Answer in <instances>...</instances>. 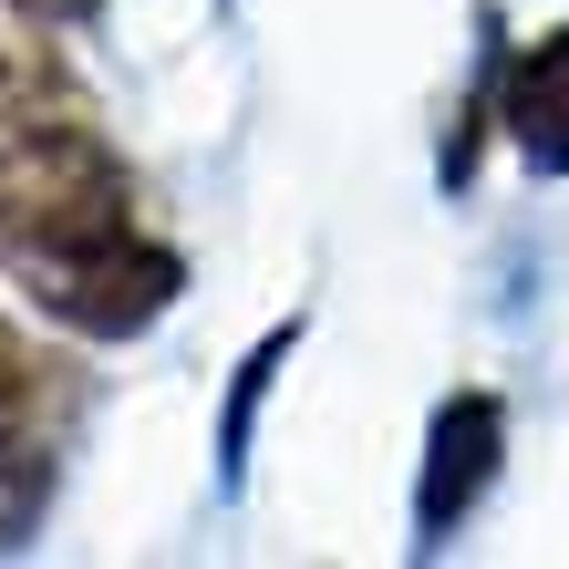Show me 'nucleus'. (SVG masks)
<instances>
[{
	"label": "nucleus",
	"instance_id": "1",
	"mask_svg": "<svg viewBox=\"0 0 569 569\" xmlns=\"http://www.w3.org/2000/svg\"><path fill=\"white\" fill-rule=\"evenodd\" d=\"M0 270L83 342H136L187 300V259L146 228L136 166L104 136L52 21L0 0Z\"/></svg>",
	"mask_w": 569,
	"mask_h": 569
},
{
	"label": "nucleus",
	"instance_id": "2",
	"mask_svg": "<svg viewBox=\"0 0 569 569\" xmlns=\"http://www.w3.org/2000/svg\"><path fill=\"white\" fill-rule=\"evenodd\" d=\"M497 466H508V405H497L487 383L446 393L435 425H425V466H415V559L456 549V528L487 508Z\"/></svg>",
	"mask_w": 569,
	"mask_h": 569
},
{
	"label": "nucleus",
	"instance_id": "3",
	"mask_svg": "<svg viewBox=\"0 0 569 569\" xmlns=\"http://www.w3.org/2000/svg\"><path fill=\"white\" fill-rule=\"evenodd\" d=\"M497 136L518 146L528 177H569V21L508 42V62H497Z\"/></svg>",
	"mask_w": 569,
	"mask_h": 569
},
{
	"label": "nucleus",
	"instance_id": "4",
	"mask_svg": "<svg viewBox=\"0 0 569 569\" xmlns=\"http://www.w3.org/2000/svg\"><path fill=\"white\" fill-rule=\"evenodd\" d=\"M73 415H83V373L31 321L0 311V435H21V446H62Z\"/></svg>",
	"mask_w": 569,
	"mask_h": 569
},
{
	"label": "nucleus",
	"instance_id": "5",
	"mask_svg": "<svg viewBox=\"0 0 569 569\" xmlns=\"http://www.w3.org/2000/svg\"><path fill=\"white\" fill-rule=\"evenodd\" d=\"M52 477H62V446H21V435H0V559L42 539Z\"/></svg>",
	"mask_w": 569,
	"mask_h": 569
},
{
	"label": "nucleus",
	"instance_id": "6",
	"mask_svg": "<svg viewBox=\"0 0 569 569\" xmlns=\"http://www.w3.org/2000/svg\"><path fill=\"white\" fill-rule=\"evenodd\" d=\"M300 342V321H280V331H259L249 342V362H239V393H228V425H218V477L239 487V466H249V415H259V393H270V373H280V352Z\"/></svg>",
	"mask_w": 569,
	"mask_h": 569
},
{
	"label": "nucleus",
	"instance_id": "7",
	"mask_svg": "<svg viewBox=\"0 0 569 569\" xmlns=\"http://www.w3.org/2000/svg\"><path fill=\"white\" fill-rule=\"evenodd\" d=\"M11 11H31V21H93L104 0H11Z\"/></svg>",
	"mask_w": 569,
	"mask_h": 569
}]
</instances>
